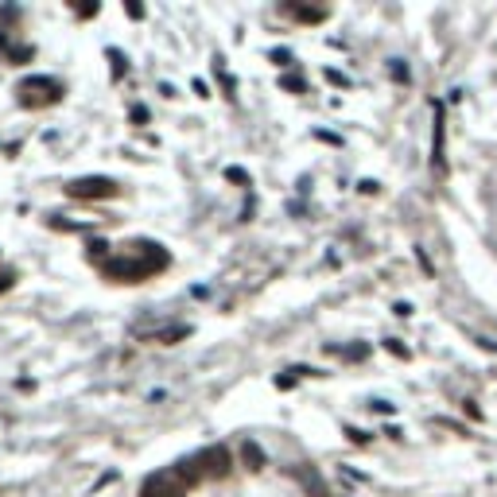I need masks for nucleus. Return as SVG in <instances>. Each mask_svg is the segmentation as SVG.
<instances>
[{
  "label": "nucleus",
  "mask_w": 497,
  "mask_h": 497,
  "mask_svg": "<svg viewBox=\"0 0 497 497\" xmlns=\"http://www.w3.org/2000/svg\"><path fill=\"white\" fill-rule=\"evenodd\" d=\"M225 179H234V183H249V175H245L241 167H229V171H225Z\"/></svg>",
  "instance_id": "obj_11"
},
{
  "label": "nucleus",
  "mask_w": 497,
  "mask_h": 497,
  "mask_svg": "<svg viewBox=\"0 0 497 497\" xmlns=\"http://www.w3.org/2000/svg\"><path fill=\"white\" fill-rule=\"evenodd\" d=\"M295 478L303 482V489H307L311 497H326V482H322L311 467H295Z\"/></svg>",
  "instance_id": "obj_7"
},
{
  "label": "nucleus",
  "mask_w": 497,
  "mask_h": 497,
  "mask_svg": "<svg viewBox=\"0 0 497 497\" xmlns=\"http://www.w3.org/2000/svg\"><path fill=\"white\" fill-rule=\"evenodd\" d=\"M159 268H167V253L159 249V245H152V241L128 245L121 256H113V261L101 264V272H105L109 280H121V284H140V280H148L152 272H159Z\"/></svg>",
  "instance_id": "obj_1"
},
{
  "label": "nucleus",
  "mask_w": 497,
  "mask_h": 497,
  "mask_svg": "<svg viewBox=\"0 0 497 497\" xmlns=\"http://www.w3.org/2000/svg\"><path fill=\"white\" fill-rule=\"evenodd\" d=\"M140 497H186V486H183V478L175 474V467H167V470H156V474L144 478Z\"/></svg>",
  "instance_id": "obj_3"
},
{
  "label": "nucleus",
  "mask_w": 497,
  "mask_h": 497,
  "mask_svg": "<svg viewBox=\"0 0 497 497\" xmlns=\"http://www.w3.org/2000/svg\"><path fill=\"white\" fill-rule=\"evenodd\" d=\"M435 109V140H431V167H435V175H447V167H443V105L431 101Z\"/></svg>",
  "instance_id": "obj_6"
},
{
  "label": "nucleus",
  "mask_w": 497,
  "mask_h": 497,
  "mask_svg": "<svg viewBox=\"0 0 497 497\" xmlns=\"http://www.w3.org/2000/svg\"><path fill=\"white\" fill-rule=\"evenodd\" d=\"M392 74H396V82H408V67H404V62H392Z\"/></svg>",
  "instance_id": "obj_13"
},
{
  "label": "nucleus",
  "mask_w": 497,
  "mask_h": 497,
  "mask_svg": "<svg viewBox=\"0 0 497 497\" xmlns=\"http://www.w3.org/2000/svg\"><path fill=\"white\" fill-rule=\"evenodd\" d=\"M346 435H350L354 443H365V439H369V435H365V431H358V428H346Z\"/></svg>",
  "instance_id": "obj_14"
},
{
  "label": "nucleus",
  "mask_w": 497,
  "mask_h": 497,
  "mask_svg": "<svg viewBox=\"0 0 497 497\" xmlns=\"http://www.w3.org/2000/svg\"><path fill=\"white\" fill-rule=\"evenodd\" d=\"M280 86L292 89V94H303V82H299V78H280Z\"/></svg>",
  "instance_id": "obj_10"
},
{
  "label": "nucleus",
  "mask_w": 497,
  "mask_h": 497,
  "mask_svg": "<svg viewBox=\"0 0 497 497\" xmlns=\"http://www.w3.org/2000/svg\"><path fill=\"white\" fill-rule=\"evenodd\" d=\"M62 82L59 78H28L20 82V101L31 109H43V105H59L62 101Z\"/></svg>",
  "instance_id": "obj_2"
},
{
  "label": "nucleus",
  "mask_w": 497,
  "mask_h": 497,
  "mask_svg": "<svg viewBox=\"0 0 497 497\" xmlns=\"http://www.w3.org/2000/svg\"><path fill=\"white\" fill-rule=\"evenodd\" d=\"M191 462H195L198 478H225L229 474V451L225 447H202L198 455H191Z\"/></svg>",
  "instance_id": "obj_4"
},
{
  "label": "nucleus",
  "mask_w": 497,
  "mask_h": 497,
  "mask_svg": "<svg viewBox=\"0 0 497 497\" xmlns=\"http://www.w3.org/2000/svg\"><path fill=\"white\" fill-rule=\"evenodd\" d=\"M121 186L105 175H86V179H74L67 183V195L70 198H117Z\"/></svg>",
  "instance_id": "obj_5"
},
{
  "label": "nucleus",
  "mask_w": 497,
  "mask_h": 497,
  "mask_svg": "<svg viewBox=\"0 0 497 497\" xmlns=\"http://www.w3.org/2000/svg\"><path fill=\"white\" fill-rule=\"evenodd\" d=\"M8 288H12V272H4L0 276V292H8Z\"/></svg>",
  "instance_id": "obj_15"
},
{
  "label": "nucleus",
  "mask_w": 497,
  "mask_h": 497,
  "mask_svg": "<svg viewBox=\"0 0 497 497\" xmlns=\"http://www.w3.org/2000/svg\"><path fill=\"white\" fill-rule=\"evenodd\" d=\"M385 350H392V354H396V358H408V350H404V346H400L396 338H389V342H385Z\"/></svg>",
  "instance_id": "obj_12"
},
{
  "label": "nucleus",
  "mask_w": 497,
  "mask_h": 497,
  "mask_svg": "<svg viewBox=\"0 0 497 497\" xmlns=\"http://www.w3.org/2000/svg\"><path fill=\"white\" fill-rule=\"evenodd\" d=\"M284 12H288V16H295V20H303V24H319V20H326V8H303V4H284Z\"/></svg>",
  "instance_id": "obj_8"
},
{
  "label": "nucleus",
  "mask_w": 497,
  "mask_h": 497,
  "mask_svg": "<svg viewBox=\"0 0 497 497\" xmlns=\"http://www.w3.org/2000/svg\"><path fill=\"white\" fill-rule=\"evenodd\" d=\"M241 458H245V467L249 470H264V451H261V443H253V439H245Z\"/></svg>",
  "instance_id": "obj_9"
}]
</instances>
